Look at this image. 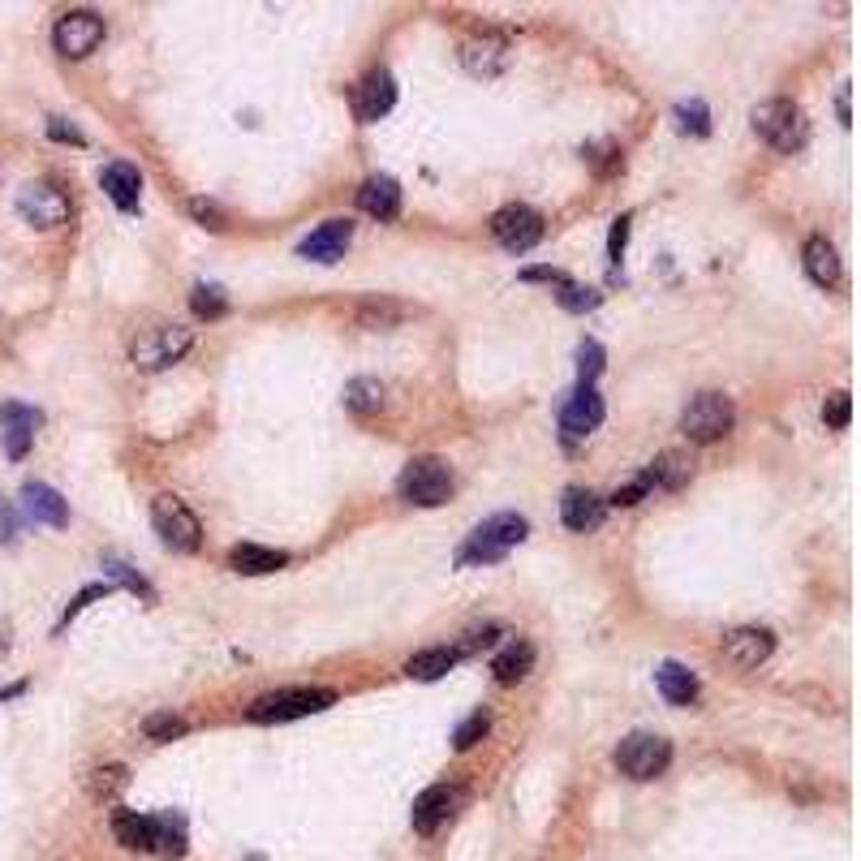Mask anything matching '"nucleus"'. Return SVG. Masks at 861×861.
Listing matches in <instances>:
<instances>
[{"mask_svg": "<svg viewBox=\"0 0 861 861\" xmlns=\"http://www.w3.org/2000/svg\"><path fill=\"white\" fill-rule=\"evenodd\" d=\"M151 849L168 853V858H181L186 853V818L173 814V810L151 814Z\"/></svg>", "mask_w": 861, "mask_h": 861, "instance_id": "c756f323", "label": "nucleus"}, {"mask_svg": "<svg viewBox=\"0 0 861 861\" xmlns=\"http://www.w3.org/2000/svg\"><path fill=\"white\" fill-rule=\"evenodd\" d=\"M99 186H104V194H108L121 212H134L139 199H143V177H139V168L126 164V160H113V164L99 173Z\"/></svg>", "mask_w": 861, "mask_h": 861, "instance_id": "4be33fe9", "label": "nucleus"}, {"mask_svg": "<svg viewBox=\"0 0 861 861\" xmlns=\"http://www.w3.org/2000/svg\"><path fill=\"white\" fill-rule=\"evenodd\" d=\"M22 512L31 521H39V526H52V530L70 526V504H66V496L57 487H48V483H26L22 487Z\"/></svg>", "mask_w": 861, "mask_h": 861, "instance_id": "6ab92c4d", "label": "nucleus"}, {"mask_svg": "<svg viewBox=\"0 0 861 861\" xmlns=\"http://www.w3.org/2000/svg\"><path fill=\"white\" fill-rule=\"evenodd\" d=\"M461 66L479 78H496V73L508 66V39L504 35H474L461 44Z\"/></svg>", "mask_w": 861, "mask_h": 861, "instance_id": "aec40b11", "label": "nucleus"}, {"mask_svg": "<svg viewBox=\"0 0 861 861\" xmlns=\"http://www.w3.org/2000/svg\"><path fill=\"white\" fill-rule=\"evenodd\" d=\"M650 492H654V487H650V479H646V470H642V474H638L634 483L616 487V492H612V500H608V504H616V508H634V504H642L646 496H650Z\"/></svg>", "mask_w": 861, "mask_h": 861, "instance_id": "37998d69", "label": "nucleus"}, {"mask_svg": "<svg viewBox=\"0 0 861 861\" xmlns=\"http://www.w3.org/2000/svg\"><path fill=\"white\" fill-rule=\"evenodd\" d=\"M104 581H108V586H126L130 594H143L146 603H155V590L146 586V577L134 574V569L121 565V561H104Z\"/></svg>", "mask_w": 861, "mask_h": 861, "instance_id": "f704fd0d", "label": "nucleus"}, {"mask_svg": "<svg viewBox=\"0 0 861 861\" xmlns=\"http://www.w3.org/2000/svg\"><path fill=\"white\" fill-rule=\"evenodd\" d=\"M48 139H57V143H73V146H86V134L70 126L66 117H48Z\"/></svg>", "mask_w": 861, "mask_h": 861, "instance_id": "de8ad7c7", "label": "nucleus"}, {"mask_svg": "<svg viewBox=\"0 0 861 861\" xmlns=\"http://www.w3.org/2000/svg\"><path fill=\"white\" fill-rule=\"evenodd\" d=\"M52 44H57V52L70 57V61L91 57V52L104 44V17L91 13V9H70V13L52 26Z\"/></svg>", "mask_w": 861, "mask_h": 861, "instance_id": "9d476101", "label": "nucleus"}, {"mask_svg": "<svg viewBox=\"0 0 861 861\" xmlns=\"http://www.w3.org/2000/svg\"><path fill=\"white\" fill-rule=\"evenodd\" d=\"M586 160H590V168H594L599 177H612V173L625 168V155H621V146L616 143H590L586 146Z\"/></svg>", "mask_w": 861, "mask_h": 861, "instance_id": "a19ab883", "label": "nucleus"}, {"mask_svg": "<svg viewBox=\"0 0 861 861\" xmlns=\"http://www.w3.org/2000/svg\"><path fill=\"white\" fill-rule=\"evenodd\" d=\"M654 685H659V694H663L672 707H689V703L698 698V676H694L685 663H663V668L654 672Z\"/></svg>", "mask_w": 861, "mask_h": 861, "instance_id": "cd10ccee", "label": "nucleus"}, {"mask_svg": "<svg viewBox=\"0 0 861 861\" xmlns=\"http://www.w3.org/2000/svg\"><path fill=\"white\" fill-rule=\"evenodd\" d=\"M186 719L181 716H173V711H155V716H146L143 719V732H146V741H177V736H186Z\"/></svg>", "mask_w": 861, "mask_h": 861, "instance_id": "58836bf2", "label": "nucleus"}, {"mask_svg": "<svg viewBox=\"0 0 861 861\" xmlns=\"http://www.w3.org/2000/svg\"><path fill=\"white\" fill-rule=\"evenodd\" d=\"M104 594H113V586H108V581H95V586L78 590V594H73V603L66 608V621H61V625H70V621L78 616V612H82V608H86V603H95V599H104Z\"/></svg>", "mask_w": 861, "mask_h": 861, "instance_id": "a18cd8bd", "label": "nucleus"}, {"mask_svg": "<svg viewBox=\"0 0 861 861\" xmlns=\"http://www.w3.org/2000/svg\"><path fill=\"white\" fill-rule=\"evenodd\" d=\"M556 302L569 310V315H586V310H594L599 302H603V293L599 288H586V285H574V281H565V285H556Z\"/></svg>", "mask_w": 861, "mask_h": 861, "instance_id": "ea45409f", "label": "nucleus"}, {"mask_svg": "<svg viewBox=\"0 0 861 861\" xmlns=\"http://www.w3.org/2000/svg\"><path fill=\"white\" fill-rule=\"evenodd\" d=\"M603 517H608V500L594 496L590 487H569V492H565V500H561V521H565L574 534L599 530Z\"/></svg>", "mask_w": 861, "mask_h": 861, "instance_id": "a211bd4d", "label": "nucleus"}, {"mask_svg": "<svg viewBox=\"0 0 861 861\" xmlns=\"http://www.w3.org/2000/svg\"><path fill=\"white\" fill-rule=\"evenodd\" d=\"M526 534H530V521H526L521 512H496V517H487V521H479V526L470 530V539H465L461 552H457V565H461V569L500 565L512 547L526 543Z\"/></svg>", "mask_w": 861, "mask_h": 861, "instance_id": "f257e3e1", "label": "nucleus"}, {"mask_svg": "<svg viewBox=\"0 0 861 861\" xmlns=\"http://www.w3.org/2000/svg\"><path fill=\"white\" fill-rule=\"evenodd\" d=\"M0 539L4 543H17V508L0 496Z\"/></svg>", "mask_w": 861, "mask_h": 861, "instance_id": "8fccbe9b", "label": "nucleus"}, {"mask_svg": "<svg viewBox=\"0 0 861 861\" xmlns=\"http://www.w3.org/2000/svg\"><path fill=\"white\" fill-rule=\"evenodd\" d=\"M228 565H233V574L263 577V574L285 569L288 552H281V547H259V543H237V547L228 552Z\"/></svg>", "mask_w": 861, "mask_h": 861, "instance_id": "5701e85b", "label": "nucleus"}, {"mask_svg": "<svg viewBox=\"0 0 861 861\" xmlns=\"http://www.w3.org/2000/svg\"><path fill=\"white\" fill-rule=\"evenodd\" d=\"M461 659H465L461 646H431V650H418V654L405 659V676H410V681H439V676H448Z\"/></svg>", "mask_w": 861, "mask_h": 861, "instance_id": "b1692460", "label": "nucleus"}, {"mask_svg": "<svg viewBox=\"0 0 861 861\" xmlns=\"http://www.w3.org/2000/svg\"><path fill=\"white\" fill-rule=\"evenodd\" d=\"M358 208L375 220H397L401 215V186L392 177H370L362 181L358 190Z\"/></svg>", "mask_w": 861, "mask_h": 861, "instance_id": "393cba45", "label": "nucleus"}, {"mask_svg": "<svg viewBox=\"0 0 861 861\" xmlns=\"http://www.w3.org/2000/svg\"><path fill=\"white\" fill-rule=\"evenodd\" d=\"M457 805H461V789H452V785H431L427 792H418V801H414V810H410V823H414L418 836H435V831L457 814Z\"/></svg>", "mask_w": 861, "mask_h": 861, "instance_id": "4468645a", "label": "nucleus"}, {"mask_svg": "<svg viewBox=\"0 0 861 861\" xmlns=\"http://www.w3.org/2000/svg\"><path fill=\"white\" fill-rule=\"evenodd\" d=\"M771 650H776V634H771V629H763V625L728 629V634H723V642H719L723 663H732L736 672H754V668H763V663L771 659Z\"/></svg>", "mask_w": 861, "mask_h": 861, "instance_id": "9b49d317", "label": "nucleus"}, {"mask_svg": "<svg viewBox=\"0 0 861 861\" xmlns=\"http://www.w3.org/2000/svg\"><path fill=\"white\" fill-rule=\"evenodd\" d=\"M17 212H22L26 224H35V228H61L70 220V199L52 181H35V186H26L17 194Z\"/></svg>", "mask_w": 861, "mask_h": 861, "instance_id": "f8f14e48", "label": "nucleus"}, {"mask_svg": "<svg viewBox=\"0 0 861 861\" xmlns=\"http://www.w3.org/2000/svg\"><path fill=\"white\" fill-rule=\"evenodd\" d=\"M194 345V332L181 328V323H155V328H143L130 345V362L139 370H164L173 362H181Z\"/></svg>", "mask_w": 861, "mask_h": 861, "instance_id": "423d86ee", "label": "nucleus"}, {"mask_svg": "<svg viewBox=\"0 0 861 861\" xmlns=\"http://www.w3.org/2000/svg\"><path fill=\"white\" fill-rule=\"evenodd\" d=\"M190 310L199 315V319H224L228 315V293L220 285H194L190 288Z\"/></svg>", "mask_w": 861, "mask_h": 861, "instance_id": "72a5a7b5", "label": "nucleus"}, {"mask_svg": "<svg viewBox=\"0 0 861 861\" xmlns=\"http://www.w3.org/2000/svg\"><path fill=\"white\" fill-rule=\"evenodd\" d=\"M750 126H754V134L763 143H771L776 151H785V155L801 151L805 134H810V121H805L801 104H792V99H763V104H754Z\"/></svg>", "mask_w": 861, "mask_h": 861, "instance_id": "f03ea898", "label": "nucleus"}, {"mask_svg": "<svg viewBox=\"0 0 861 861\" xmlns=\"http://www.w3.org/2000/svg\"><path fill=\"white\" fill-rule=\"evenodd\" d=\"M629 224H634V212L612 220V237H608V259H612V263H621V255H625V246H629Z\"/></svg>", "mask_w": 861, "mask_h": 861, "instance_id": "c03bdc74", "label": "nucleus"}, {"mask_svg": "<svg viewBox=\"0 0 861 861\" xmlns=\"http://www.w3.org/2000/svg\"><path fill=\"white\" fill-rule=\"evenodd\" d=\"M603 414H608V405H603L599 388L577 384V392L565 401V410H561V431H565V439H586L590 431H599Z\"/></svg>", "mask_w": 861, "mask_h": 861, "instance_id": "2eb2a0df", "label": "nucleus"}, {"mask_svg": "<svg viewBox=\"0 0 861 861\" xmlns=\"http://www.w3.org/2000/svg\"><path fill=\"white\" fill-rule=\"evenodd\" d=\"M530 668H534V646L530 642H508L492 659V672H496V681L500 685H517V681H526L530 676Z\"/></svg>", "mask_w": 861, "mask_h": 861, "instance_id": "7c9ffc66", "label": "nucleus"}, {"mask_svg": "<svg viewBox=\"0 0 861 861\" xmlns=\"http://www.w3.org/2000/svg\"><path fill=\"white\" fill-rule=\"evenodd\" d=\"M384 401H388V397H384V384H379V379H366V375H362V379H350V384H345V410H350V414H362V418H366V414H379Z\"/></svg>", "mask_w": 861, "mask_h": 861, "instance_id": "473e14b6", "label": "nucleus"}, {"mask_svg": "<svg viewBox=\"0 0 861 861\" xmlns=\"http://www.w3.org/2000/svg\"><path fill=\"white\" fill-rule=\"evenodd\" d=\"M836 113H840V126H849V91H840V99H836Z\"/></svg>", "mask_w": 861, "mask_h": 861, "instance_id": "603ef678", "label": "nucleus"}, {"mask_svg": "<svg viewBox=\"0 0 861 861\" xmlns=\"http://www.w3.org/2000/svg\"><path fill=\"white\" fill-rule=\"evenodd\" d=\"M487 732H492V716H487V711H474L470 719H461V723H457V732H452V750H457V754H465V750H474Z\"/></svg>", "mask_w": 861, "mask_h": 861, "instance_id": "4c0bfd02", "label": "nucleus"}, {"mask_svg": "<svg viewBox=\"0 0 861 861\" xmlns=\"http://www.w3.org/2000/svg\"><path fill=\"white\" fill-rule=\"evenodd\" d=\"M732 423H736V410H732V401L723 392H698L685 405V414H681V431L694 444H716V439H723L732 431Z\"/></svg>", "mask_w": 861, "mask_h": 861, "instance_id": "6e6552de", "label": "nucleus"}, {"mask_svg": "<svg viewBox=\"0 0 861 861\" xmlns=\"http://www.w3.org/2000/svg\"><path fill=\"white\" fill-rule=\"evenodd\" d=\"M350 241H354V224H350V220H328V224H319V228L297 246V255H302V259H315V263H337V259H345Z\"/></svg>", "mask_w": 861, "mask_h": 861, "instance_id": "f3484780", "label": "nucleus"}, {"mask_svg": "<svg viewBox=\"0 0 861 861\" xmlns=\"http://www.w3.org/2000/svg\"><path fill=\"white\" fill-rule=\"evenodd\" d=\"M801 263H805V276L818 288H836L840 276H845V263H840V250L827 241V237H810L805 250H801Z\"/></svg>", "mask_w": 861, "mask_h": 861, "instance_id": "412c9836", "label": "nucleus"}, {"mask_svg": "<svg viewBox=\"0 0 861 861\" xmlns=\"http://www.w3.org/2000/svg\"><path fill=\"white\" fill-rule=\"evenodd\" d=\"M543 233H547L543 215L534 212V208H526V203H508V208H500V212L492 215V237L500 241L508 255L534 250L543 241Z\"/></svg>", "mask_w": 861, "mask_h": 861, "instance_id": "1a4fd4ad", "label": "nucleus"}, {"mask_svg": "<svg viewBox=\"0 0 861 861\" xmlns=\"http://www.w3.org/2000/svg\"><path fill=\"white\" fill-rule=\"evenodd\" d=\"M397 496L414 508H439L452 500V470L444 457H410L401 479H397Z\"/></svg>", "mask_w": 861, "mask_h": 861, "instance_id": "7ed1b4c3", "label": "nucleus"}, {"mask_svg": "<svg viewBox=\"0 0 861 861\" xmlns=\"http://www.w3.org/2000/svg\"><path fill=\"white\" fill-rule=\"evenodd\" d=\"M646 479H650V487L681 492V487L694 479V461H689V452H676V448H668V452H659V457L650 461Z\"/></svg>", "mask_w": 861, "mask_h": 861, "instance_id": "bb28decb", "label": "nucleus"}, {"mask_svg": "<svg viewBox=\"0 0 861 861\" xmlns=\"http://www.w3.org/2000/svg\"><path fill=\"white\" fill-rule=\"evenodd\" d=\"M392 104H397V78H392L388 70L366 73V78L358 82V91H354V113H358L362 126H370V121L388 117V113H392Z\"/></svg>", "mask_w": 861, "mask_h": 861, "instance_id": "dca6fc26", "label": "nucleus"}, {"mask_svg": "<svg viewBox=\"0 0 861 861\" xmlns=\"http://www.w3.org/2000/svg\"><path fill=\"white\" fill-rule=\"evenodd\" d=\"M612 763L621 767V776L646 785V780H654V776L668 771V763H672V741L659 736V732H629V736L616 745Z\"/></svg>", "mask_w": 861, "mask_h": 861, "instance_id": "39448f33", "label": "nucleus"}, {"mask_svg": "<svg viewBox=\"0 0 861 861\" xmlns=\"http://www.w3.org/2000/svg\"><path fill=\"white\" fill-rule=\"evenodd\" d=\"M151 526H155V534L164 539V547H173V552H199L203 547V526H199V517L190 512V504L177 500V496H155L151 500Z\"/></svg>", "mask_w": 861, "mask_h": 861, "instance_id": "0eeeda50", "label": "nucleus"}, {"mask_svg": "<svg viewBox=\"0 0 861 861\" xmlns=\"http://www.w3.org/2000/svg\"><path fill=\"white\" fill-rule=\"evenodd\" d=\"M410 315H414V310H410L405 302H392V297H362L358 310H354L358 328H366V332H388V328L405 323Z\"/></svg>", "mask_w": 861, "mask_h": 861, "instance_id": "a878e982", "label": "nucleus"}, {"mask_svg": "<svg viewBox=\"0 0 861 861\" xmlns=\"http://www.w3.org/2000/svg\"><path fill=\"white\" fill-rule=\"evenodd\" d=\"M39 423H44V414L31 410V405H22V401H4L0 405V444H4V457L9 461H22L31 452Z\"/></svg>", "mask_w": 861, "mask_h": 861, "instance_id": "ddd939ff", "label": "nucleus"}, {"mask_svg": "<svg viewBox=\"0 0 861 861\" xmlns=\"http://www.w3.org/2000/svg\"><path fill=\"white\" fill-rule=\"evenodd\" d=\"M126 789H130V771H126L121 763H104V767H95V771L86 776L91 801H117Z\"/></svg>", "mask_w": 861, "mask_h": 861, "instance_id": "2f4dec72", "label": "nucleus"}, {"mask_svg": "<svg viewBox=\"0 0 861 861\" xmlns=\"http://www.w3.org/2000/svg\"><path fill=\"white\" fill-rule=\"evenodd\" d=\"M113 836H117V845L130 849V853H155V849H151V814L117 810V814H113Z\"/></svg>", "mask_w": 861, "mask_h": 861, "instance_id": "c85d7f7f", "label": "nucleus"}, {"mask_svg": "<svg viewBox=\"0 0 861 861\" xmlns=\"http://www.w3.org/2000/svg\"><path fill=\"white\" fill-rule=\"evenodd\" d=\"M676 126L681 134H694V139H707L711 134V113L703 99H689V104H676Z\"/></svg>", "mask_w": 861, "mask_h": 861, "instance_id": "e433bc0d", "label": "nucleus"}, {"mask_svg": "<svg viewBox=\"0 0 861 861\" xmlns=\"http://www.w3.org/2000/svg\"><path fill=\"white\" fill-rule=\"evenodd\" d=\"M603 366H608V354H603V345L586 337V341L577 345V384H590V388H594V379L603 375Z\"/></svg>", "mask_w": 861, "mask_h": 861, "instance_id": "c9c22d12", "label": "nucleus"}, {"mask_svg": "<svg viewBox=\"0 0 861 861\" xmlns=\"http://www.w3.org/2000/svg\"><path fill=\"white\" fill-rule=\"evenodd\" d=\"M9 646H13V625H9V621H0V659L9 654Z\"/></svg>", "mask_w": 861, "mask_h": 861, "instance_id": "3c124183", "label": "nucleus"}, {"mask_svg": "<svg viewBox=\"0 0 861 861\" xmlns=\"http://www.w3.org/2000/svg\"><path fill=\"white\" fill-rule=\"evenodd\" d=\"M517 281H526V285H534V281H543V285H565L569 276H565L561 268H521Z\"/></svg>", "mask_w": 861, "mask_h": 861, "instance_id": "09e8293b", "label": "nucleus"}, {"mask_svg": "<svg viewBox=\"0 0 861 861\" xmlns=\"http://www.w3.org/2000/svg\"><path fill=\"white\" fill-rule=\"evenodd\" d=\"M190 215H194L199 224H208V228H224V224H228V215L220 212L212 199H190Z\"/></svg>", "mask_w": 861, "mask_h": 861, "instance_id": "49530a36", "label": "nucleus"}, {"mask_svg": "<svg viewBox=\"0 0 861 861\" xmlns=\"http://www.w3.org/2000/svg\"><path fill=\"white\" fill-rule=\"evenodd\" d=\"M337 703V689H319V685H297V689H276L263 694L246 707L250 723H288V719H306L315 711H328Z\"/></svg>", "mask_w": 861, "mask_h": 861, "instance_id": "20e7f679", "label": "nucleus"}, {"mask_svg": "<svg viewBox=\"0 0 861 861\" xmlns=\"http://www.w3.org/2000/svg\"><path fill=\"white\" fill-rule=\"evenodd\" d=\"M849 418H853V397H849V392H831V397L823 401V423L831 431H845L849 427Z\"/></svg>", "mask_w": 861, "mask_h": 861, "instance_id": "79ce46f5", "label": "nucleus"}]
</instances>
